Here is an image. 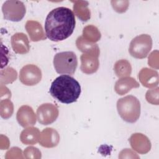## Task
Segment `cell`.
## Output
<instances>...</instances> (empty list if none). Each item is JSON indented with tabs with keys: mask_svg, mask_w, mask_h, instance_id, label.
<instances>
[{
	"mask_svg": "<svg viewBox=\"0 0 159 159\" xmlns=\"http://www.w3.org/2000/svg\"><path fill=\"white\" fill-rule=\"evenodd\" d=\"M75 24V14L70 9L65 7L55 8L45 19L46 36L53 42L63 41L73 34Z\"/></svg>",
	"mask_w": 159,
	"mask_h": 159,
	"instance_id": "obj_1",
	"label": "cell"
},
{
	"mask_svg": "<svg viewBox=\"0 0 159 159\" xmlns=\"http://www.w3.org/2000/svg\"><path fill=\"white\" fill-rule=\"evenodd\" d=\"M78 81L68 75L58 76L52 83L50 93L53 98L63 104L76 102L81 94Z\"/></svg>",
	"mask_w": 159,
	"mask_h": 159,
	"instance_id": "obj_2",
	"label": "cell"
},
{
	"mask_svg": "<svg viewBox=\"0 0 159 159\" xmlns=\"http://www.w3.org/2000/svg\"><path fill=\"white\" fill-rule=\"evenodd\" d=\"M117 109L119 116L124 121L134 123L140 115V103L136 97L128 95L117 101Z\"/></svg>",
	"mask_w": 159,
	"mask_h": 159,
	"instance_id": "obj_3",
	"label": "cell"
},
{
	"mask_svg": "<svg viewBox=\"0 0 159 159\" xmlns=\"http://www.w3.org/2000/svg\"><path fill=\"white\" fill-rule=\"evenodd\" d=\"M53 65L57 73L73 75L78 66L77 57L71 51L57 53L53 58Z\"/></svg>",
	"mask_w": 159,
	"mask_h": 159,
	"instance_id": "obj_4",
	"label": "cell"
},
{
	"mask_svg": "<svg viewBox=\"0 0 159 159\" xmlns=\"http://www.w3.org/2000/svg\"><path fill=\"white\" fill-rule=\"evenodd\" d=\"M152 47V39L149 35L142 34L130 42L129 52L135 58L142 59L148 55Z\"/></svg>",
	"mask_w": 159,
	"mask_h": 159,
	"instance_id": "obj_5",
	"label": "cell"
},
{
	"mask_svg": "<svg viewBox=\"0 0 159 159\" xmlns=\"http://www.w3.org/2000/svg\"><path fill=\"white\" fill-rule=\"evenodd\" d=\"M2 11L5 19L13 22H19L24 18L26 9L23 2L9 0L3 3Z\"/></svg>",
	"mask_w": 159,
	"mask_h": 159,
	"instance_id": "obj_6",
	"label": "cell"
},
{
	"mask_svg": "<svg viewBox=\"0 0 159 159\" xmlns=\"http://www.w3.org/2000/svg\"><path fill=\"white\" fill-rule=\"evenodd\" d=\"M42 71L36 65H27L22 68L19 73L20 81L27 86H34L39 83L42 79Z\"/></svg>",
	"mask_w": 159,
	"mask_h": 159,
	"instance_id": "obj_7",
	"label": "cell"
},
{
	"mask_svg": "<svg viewBox=\"0 0 159 159\" xmlns=\"http://www.w3.org/2000/svg\"><path fill=\"white\" fill-rule=\"evenodd\" d=\"M39 122L42 125H48L55 122L58 116V109L53 104L45 103L40 106L37 110Z\"/></svg>",
	"mask_w": 159,
	"mask_h": 159,
	"instance_id": "obj_8",
	"label": "cell"
},
{
	"mask_svg": "<svg viewBox=\"0 0 159 159\" xmlns=\"http://www.w3.org/2000/svg\"><path fill=\"white\" fill-rule=\"evenodd\" d=\"M97 53H84L81 56V70L86 74L95 73L99 67L98 56Z\"/></svg>",
	"mask_w": 159,
	"mask_h": 159,
	"instance_id": "obj_9",
	"label": "cell"
},
{
	"mask_svg": "<svg viewBox=\"0 0 159 159\" xmlns=\"http://www.w3.org/2000/svg\"><path fill=\"white\" fill-rule=\"evenodd\" d=\"M17 120L23 127L34 125L36 122V116L32 108L29 106H22L17 111Z\"/></svg>",
	"mask_w": 159,
	"mask_h": 159,
	"instance_id": "obj_10",
	"label": "cell"
},
{
	"mask_svg": "<svg viewBox=\"0 0 159 159\" xmlns=\"http://www.w3.org/2000/svg\"><path fill=\"white\" fill-rule=\"evenodd\" d=\"M11 45L13 50L20 54H24L29 51V40L25 34L16 33L11 37Z\"/></svg>",
	"mask_w": 159,
	"mask_h": 159,
	"instance_id": "obj_11",
	"label": "cell"
},
{
	"mask_svg": "<svg viewBox=\"0 0 159 159\" xmlns=\"http://www.w3.org/2000/svg\"><path fill=\"white\" fill-rule=\"evenodd\" d=\"M59 142V135L58 132L52 128L44 129L40 135L39 142L40 145L45 147H55Z\"/></svg>",
	"mask_w": 159,
	"mask_h": 159,
	"instance_id": "obj_12",
	"label": "cell"
},
{
	"mask_svg": "<svg viewBox=\"0 0 159 159\" xmlns=\"http://www.w3.org/2000/svg\"><path fill=\"white\" fill-rule=\"evenodd\" d=\"M139 87L138 82L133 78L126 77L119 80L115 84V91L119 95H123L132 88Z\"/></svg>",
	"mask_w": 159,
	"mask_h": 159,
	"instance_id": "obj_13",
	"label": "cell"
},
{
	"mask_svg": "<svg viewBox=\"0 0 159 159\" xmlns=\"http://www.w3.org/2000/svg\"><path fill=\"white\" fill-rule=\"evenodd\" d=\"M25 29L32 41L36 42L46 39L41 24L37 21H27L25 24Z\"/></svg>",
	"mask_w": 159,
	"mask_h": 159,
	"instance_id": "obj_14",
	"label": "cell"
},
{
	"mask_svg": "<svg viewBox=\"0 0 159 159\" xmlns=\"http://www.w3.org/2000/svg\"><path fill=\"white\" fill-rule=\"evenodd\" d=\"M40 134L39 129L35 127H29L24 129L20 134V139L25 145H34L39 142Z\"/></svg>",
	"mask_w": 159,
	"mask_h": 159,
	"instance_id": "obj_15",
	"label": "cell"
},
{
	"mask_svg": "<svg viewBox=\"0 0 159 159\" xmlns=\"http://www.w3.org/2000/svg\"><path fill=\"white\" fill-rule=\"evenodd\" d=\"M73 9L76 15L83 21H86L90 18V11L88 8L87 1H73Z\"/></svg>",
	"mask_w": 159,
	"mask_h": 159,
	"instance_id": "obj_16",
	"label": "cell"
},
{
	"mask_svg": "<svg viewBox=\"0 0 159 159\" xmlns=\"http://www.w3.org/2000/svg\"><path fill=\"white\" fill-rule=\"evenodd\" d=\"M76 46L78 49L84 53H99V49L98 45L86 40L83 36H80L77 39Z\"/></svg>",
	"mask_w": 159,
	"mask_h": 159,
	"instance_id": "obj_17",
	"label": "cell"
},
{
	"mask_svg": "<svg viewBox=\"0 0 159 159\" xmlns=\"http://www.w3.org/2000/svg\"><path fill=\"white\" fill-rule=\"evenodd\" d=\"M114 71L118 77H124L130 75L132 68L130 63L125 60L117 61L114 65Z\"/></svg>",
	"mask_w": 159,
	"mask_h": 159,
	"instance_id": "obj_18",
	"label": "cell"
},
{
	"mask_svg": "<svg viewBox=\"0 0 159 159\" xmlns=\"http://www.w3.org/2000/svg\"><path fill=\"white\" fill-rule=\"evenodd\" d=\"M13 112V105L9 99L1 101V116L4 119L9 118Z\"/></svg>",
	"mask_w": 159,
	"mask_h": 159,
	"instance_id": "obj_19",
	"label": "cell"
}]
</instances>
